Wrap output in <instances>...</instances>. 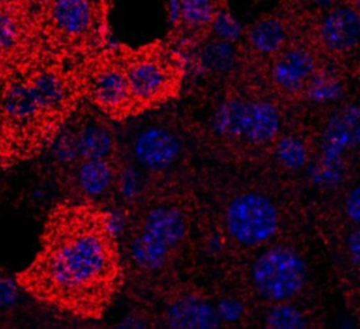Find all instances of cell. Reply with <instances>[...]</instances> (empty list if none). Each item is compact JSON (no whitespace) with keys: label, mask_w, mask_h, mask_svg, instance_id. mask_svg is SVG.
<instances>
[{"label":"cell","mask_w":360,"mask_h":329,"mask_svg":"<svg viewBox=\"0 0 360 329\" xmlns=\"http://www.w3.org/2000/svg\"><path fill=\"white\" fill-rule=\"evenodd\" d=\"M49 45L65 53L98 48L105 34L103 0H55L38 18Z\"/></svg>","instance_id":"277c9868"},{"label":"cell","mask_w":360,"mask_h":329,"mask_svg":"<svg viewBox=\"0 0 360 329\" xmlns=\"http://www.w3.org/2000/svg\"><path fill=\"white\" fill-rule=\"evenodd\" d=\"M281 125L276 105L263 98H242L239 114V138L262 145L276 138Z\"/></svg>","instance_id":"2e32d148"},{"label":"cell","mask_w":360,"mask_h":329,"mask_svg":"<svg viewBox=\"0 0 360 329\" xmlns=\"http://www.w3.org/2000/svg\"><path fill=\"white\" fill-rule=\"evenodd\" d=\"M266 325L273 329H304L308 326L302 311L288 301L274 302L266 314Z\"/></svg>","instance_id":"cb8c5ba5"},{"label":"cell","mask_w":360,"mask_h":329,"mask_svg":"<svg viewBox=\"0 0 360 329\" xmlns=\"http://www.w3.org/2000/svg\"><path fill=\"white\" fill-rule=\"evenodd\" d=\"M321 65L315 45L291 41L269 62V79L280 93L302 96L305 86Z\"/></svg>","instance_id":"30bf717a"},{"label":"cell","mask_w":360,"mask_h":329,"mask_svg":"<svg viewBox=\"0 0 360 329\" xmlns=\"http://www.w3.org/2000/svg\"><path fill=\"white\" fill-rule=\"evenodd\" d=\"M276 157L288 170H300L308 164V149L302 139L295 135L280 138L274 148Z\"/></svg>","instance_id":"603a6c76"},{"label":"cell","mask_w":360,"mask_h":329,"mask_svg":"<svg viewBox=\"0 0 360 329\" xmlns=\"http://www.w3.org/2000/svg\"><path fill=\"white\" fill-rule=\"evenodd\" d=\"M245 41L252 55L269 63L291 42L290 24L276 14L263 15L245 31Z\"/></svg>","instance_id":"ac0fdd59"},{"label":"cell","mask_w":360,"mask_h":329,"mask_svg":"<svg viewBox=\"0 0 360 329\" xmlns=\"http://www.w3.org/2000/svg\"><path fill=\"white\" fill-rule=\"evenodd\" d=\"M278 225L276 204L262 193L238 194L225 209V228L229 236L245 247L264 245L276 235Z\"/></svg>","instance_id":"ba28073f"},{"label":"cell","mask_w":360,"mask_h":329,"mask_svg":"<svg viewBox=\"0 0 360 329\" xmlns=\"http://www.w3.org/2000/svg\"><path fill=\"white\" fill-rule=\"evenodd\" d=\"M118 326H120V328H145V326H148V325L143 323V322H141L139 316L131 315V316H128L122 323H120Z\"/></svg>","instance_id":"1f68e13d"},{"label":"cell","mask_w":360,"mask_h":329,"mask_svg":"<svg viewBox=\"0 0 360 329\" xmlns=\"http://www.w3.org/2000/svg\"><path fill=\"white\" fill-rule=\"evenodd\" d=\"M80 90L107 117L124 120L136 114L127 75L118 52L90 62L79 79Z\"/></svg>","instance_id":"52a82bcc"},{"label":"cell","mask_w":360,"mask_h":329,"mask_svg":"<svg viewBox=\"0 0 360 329\" xmlns=\"http://www.w3.org/2000/svg\"><path fill=\"white\" fill-rule=\"evenodd\" d=\"M211 34L215 38L225 41H235L243 35V30L240 24L229 14V10H225L214 22Z\"/></svg>","instance_id":"484cf974"},{"label":"cell","mask_w":360,"mask_h":329,"mask_svg":"<svg viewBox=\"0 0 360 329\" xmlns=\"http://www.w3.org/2000/svg\"><path fill=\"white\" fill-rule=\"evenodd\" d=\"M359 118L360 105L357 104H347L330 115L321 139L319 163L335 169H343L342 156L354 145L353 128Z\"/></svg>","instance_id":"9a60e30c"},{"label":"cell","mask_w":360,"mask_h":329,"mask_svg":"<svg viewBox=\"0 0 360 329\" xmlns=\"http://www.w3.org/2000/svg\"><path fill=\"white\" fill-rule=\"evenodd\" d=\"M75 146L82 159H117L118 141L115 131L104 114L93 110L75 111L68 118Z\"/></svg>","instance_id":"8fae6325"},{"label":"cell","mask_w":360,"mask_h":329,"mask_svg":"<svg viewBox=\"0 0 360 329\" xmlns=\"http://www.w3.org/2000/svg\"><path fill=\"white\" fill-rule=\"evenodd\" d=\"M221 322H236L245 314V305L236 298H222L215 305Z\"/></svg>","instance_id":"4316f807"},{"label":"cell","mask_w":360,"mask_h":329,"mask_svg":"<svg viewBox=\"0 0 360 329\" xmlns=\"http://www.w3.org/2000/svg\"><path fill=\"white\" fill-rule=\"evenodd\" d=\"M55 0H14V6L20 8L27 18L35 25L41 14L53 3Z\"/></svg>","instance_id":"83f0119b"},{"label":"cell","mask_w":360,"mask_h":329,"mask_svg":"<svg viewBox=\"0 0 360 329\" xmlns=\"http://www.w3.org/2000/svg\"><path fill=\"white\" fill-rule=\"evenodd\" d=\"M228 10L226 0H170L173 35L197 42L211 34L215 20Z\"/></svg>","instance_id":"5bb4252c"},{"label":"cell","mask_w":360,"mask_h":329,"mask_svg":"<svg viewBox=\"0 0 360 329\" xmlns=\"http://www.w3.org/2000/svg\"><path fill=\"white\" fill-rule=\"evenodd\" d=\"M345 211L347 218L360 226V184L350 188L345 200Z\"/></svg>","instance_id":"f546056e"},{"label":"cell","mask_w":360,"mask_h":329,"mask_svg":"<svg viewBox=\"0 0 360 329\" xmlns=\"http://www.w3.org/2000/svg\"><path fill=\"white\" fill-rule=\"evenodd\" d=\"M308 176L314 184L322 188H335L343 181V169H335L314 162L308 166Z\"/></svg>","instance_id":"d4e9b609"},{"label":"cell","mask_w":360,"mask_h":329,"mask_svg":"<svg viewBox=\"0 0 360 329\" xmlns=\"http://www.w3.org/2000/svg\"><path fill=\"white\" fill-rule=\"evenodd\" d=\"M73 112L46 98L28 75L7 80L0 91V162L13 164L45 150Z\"/></svg>","instance_id":"7a4b0ae2"},{"label":"cell","mask_w":360,"mask_h":329,"mask_svg":"<svg viewBox=\"0 0 360 329\" xmlns=\"http://www.w3.org/2000/svg\"><path fill=\"white\" fill-rule=\"evenodd\" d=\"M59 177L68 201L104 208L115 197L117 159H82L62 172Z\"/></svg>","instance_id":"9c48e42d"},{"label":"cell","mask_w":360,"mask_h":329,"mask_svg":"<svg viewBox=\"0 0 360 329\" xmlns=\"http://www.w3.org/2000/svg\"><path fill=\"white\" fill-rule=\"evenodd\" d=\"M32 27L35 25L13 3L0 4V66L14 65L27 53Z\"/></svg>","instance_id":"e0dca14e"},{"label":"cell","mask_w":360,"mask_h":329,"mask_svg":"<svg viewBox=\"0 0 360 329\" xmlns=\"http://www.w3.org/2000/svg\"><path fill=\"white\" fill-rule=\"evenodd\" d=\"M346 4H349L354 11L360 14V0H343Z\"/></svg>","instance_id":"836d02e7"},{"label":"cell","mask_w":360,"mask_h":329,"mask_svg":"<svg viewBox=\"0 0 360 329\" xmlns=\"http://www.w3.org/2000/svg\"><path fill=\"white\" fill-rule=\"evenodd\" d=\"M145 188V172L132 160L117 157V190L115 195L124 204L135 202Z\"/></svg>","instance_id":"44dd1931"},{"label":"cell","mask_w":360,"mask_h":329,"mask_svg":"<svg viewBox=\"0 0 360 329\" xmlns=\"http://www.w3.org/2000/svg\"><path fill=\"white\" fill-rule=\"evenodd\" d=\"M186 232L187 224L180 208L170 204L149 207L129 233L128 259L139 271H159L169 263Z\"/></svg>","instance_id":"5b68a950"},{"label":"cell","mask_w":360,"mask_h":329,"mask_svg":"<svg viewBox=\"0 0 360 329\" xmlns=\"http://www.w3.org/2000/svg\"><path fill=\"white\" fill-rule=\"evenodd\" d=\"M307 263L292 247L276 245L262 252L250 269L256 292L266 301L284 302L301 292L307 283Z\"/></svg>","instance_id":"8992f818"},{"label":"cell","mask_w":360,"mask_h":329,"mask_svg":"<svg viewBox=\"0 0 360 329\" xmlns=\"http://www.w3.org/2000/svg\"><path fill=\"white\" fill-rule=\"evenodd\" d=\"M18 283H13L10 278L0 276V309L6 311L11 308L18 299Z\"/></svg>","instance_id":"f1b7e54d"},{"label":"cell","mask_w":360,"mask_h":329,"mask_svg":"<svg viewBox=\"0 0 360 329\" xmlns=\"http://www.w3.org/2000/svg\"><path fill=\"white\" fill-rule=\"evenodd\" d=\"M118 53L136 112L166 103L179 93L184 65L179 52L169 45L155 42Z\"/></svg>","instance_id":"3957f363"},{"label":"cell","mask_w":360,"mask_h":329,"mask_svg":"<svg viewBox=\"0 0 360 329\" xmlns=\"http://www.w3.org/2000/svg\"><path fill=\"white\" fill-rule=\"evenodd\" d=\"M181 152L180 139L162 125L139 128L129 141L131 160L145 173H160L172 167Z\"/></svg>","instance_id":"7c38bea8"},{"label":"cell","mask_w":360,"mask_h":329,"mask_svg":"<svg viewBox=\"0 0 360 329\" xmlns=\"http://www.w3.org/2000/svg\"><path fill=\"white\" fill-rule=\"evenodd\" d=\"M204 66L214 72H228L236 60V51L231 41L214 38L204 44L201 49Z\"/></svg>","instance_id":"7402d4cb"},{"label":"cell","mask_w":360,"mask_h":329,"mask_svg":"<svg viewBox=\"0 0 360 329\" xmlns=\"http://www.w3.org/2000/svg\"><path fill=\"white\" fill-rule=\"evenodd\" d=\"M302 96L316 104L336 103L343 97V82L335 69L321 65L305 86Z\"/></svg>","instance_id":"ffe728a7"},{"label":"cell","mask_w":360,"mask_h":329,"mask_svg":"<svg viewBox=\"0 0 360 329\" xmlns=\"http://www.w3.org/2000/svg\"><path fill=\"white\" fill-rule=\"evenodd\" d=\"M353 139H354V145L360 146V118L357 120V122L353 128Z\"/></svg>","instance_id":"d6a6232c"},{"label":"cell","mask_w":360,"mask_h":329,"mask_svg":"<svg viewBox=\"0 0 360 329\" xmlns=\"http://www.w3.org/2000/svg\"><path fill=\"white\" fill-rule=\"evenodd\" d=\"M15 281L31 297L70 315L97 319L121 283L118 239L104 208L65 201L48 215L41 245Z\"/></svg>","instance_id":"6da1fadb"},{"label":"cell","mask_w":360,"mask_h":329,"mask_svg":"<svg viewBox=\"0 0 360 329\" xmlns=\"http://www.w3.org/2000/svg\"><path fill=\"white\" fill-rule=\"evenodd\" d=\"M166 323L174 329H214L222 322L215 305L197 297H181L169 304Z\"/></svg>","instance_id":"d6986e66"},{"label":"cell","mask_w":360,"mask_h":329,"mask_svg":"<svg viewBox=\"0 0 360 329\" xmlns=\"http://www.w3.org/2000/svg\"><path fill=\"white\" fill-rule=\"evenodd\" d=\"M321 11L315 27L316 45L332 55L353 51L360 44V14L345 1Z\"/></svg>","instance_id":"4fadbf2b"},{"label":"cell","mask_w":360,"mask_h":329,"mask_svg":"<svg viewBox=\"0 0 360 329\" xmlns=\"http://www.w3.org/2000/svg\"><path fill=\"white\" fill-rule=\"evenodd\" d=\"M346 249L350 262L360 269V226H357L347 235Z\"/></svg>","instance_id":"4dcf8cb0"}]
</instances>
